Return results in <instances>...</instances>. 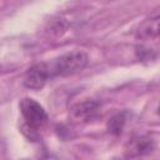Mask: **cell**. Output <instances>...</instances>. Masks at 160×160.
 I'll use <instances>...</instances> for the list:
<instances>
[{
  "mask_svg": "<svg viewBox=\"0 0 160 160\" xmlns=\"http://www.w3.org/2000/svg\"><path fill=\"white\" fill-rule=\"evenodd\" d=\"M125 122H126V112H119V114L114 115L109 120V122H108V130L112 135H119V134H121Z\"/></svg>",
  "mask_w": 160,
  "mask_h": 160,
  "instance_id": "7",
  "label": "cell"
},
{
  "mask_svg": "<svg viewBox=\"0 0 160 160\" xmlns=\"http://www.w3.org/2000/svg\"><path fill=\"white\" fill-rule=\"evenodd\" d=\"M19 108H20V112L25 122V128L30 130L32 134L42 130L48 125L49 116L45 109L34 99L24 98L20 101Z\"/></svg>",
  "mask_w": 160,
  "mask_h": 160,
  "instance_id": "2",
  "label": "cell"
},
{
  "mask_svg": "<svg viewBox=\"0 0 160 160\" xmlns=\"http://www.w3.org/2000/svg\"><path fill=\"white\" fill-rule=\"evenodd\" d=\"M136 39L142 44L146 41H159V15L151 16L142 21L136 31Z\"/></svg>",
  "mask_w": 160,
  "mask_h": 160,
  "instance_id": "6",
  "label": "cell"
},
{
  "mask_svg": "<svg viewBox=\"0 0 160 160\" xmlns=\"http://www.w3.org/2000/svg\"><path fill=\"white\" fill-rule=\"evenodd\" d=\"M100 110V102L96 100H84L76 102L70 110V118L76 124H82L92 120Z\"/></svg>",
  "mask_w": 160,
  "mask_h": 160,
  "instance_id": "4",
  "label": "cell"
},
{
  "mask_svg": "<svg viewBox=\"0 0 160 160\" xmlns=\"http://www.w3.org/2000/svg\"><path fill=\"white\" fill-rule=\"evenodd\" d=\"M22 160H28V159H22Z\"/></svg>",
  "mask_w": 160,
  "mask_h": 160,
  "instance_id": "8",
  "label": "cell"
},
{
  "mask_svg": "<svg viewBox=\"0 0 160 160\" xmlns=\"http://www.w3.org/2000/svg\"><path fill=\"white\" fill-rule=\"evenodd\" d=\"M88 62L89 56L82 50H72L49 61H42L49 80L78 74L85 69Z\"/></svg>",
  "mask_w": 160,
  "mask_h": 160,
  "instance_id": "1",
  "label": "cell"
},
{
  "mask_svg": "<svg viewBox=\"0 0 160 160\" xmlns=\"http://www.w3.org/2000/svg\"><path fill=\"white\" fill-rule=\"evenodd\" d=\"M49 81L46 71L44 69V64L41 62H36L32 66H30L22 79V84L25 88L31 89V90H40L42 89L46 82Z\"/></svg>",
  "mask_w": 160,
  "mask_h": 160,
  "instance_id": "5",
  "label": "cell"
},
{
  "mask_svg": "<svg viewBox=\"0 0 160 160\" xmlns=\"http://www.w3.org/2000/svg\"><path fill=\"white\" fill-rule=\"evenodd\" d=\"M155 149V141L149 135H139L132 138L124 149V155L126 159H134L138 156L148 155Z\"/></svg>",
  "mask_w": 160,
  "mask_h": 160,
  "instance_id": "3",
  "label": "cell"
}]
</instances>
